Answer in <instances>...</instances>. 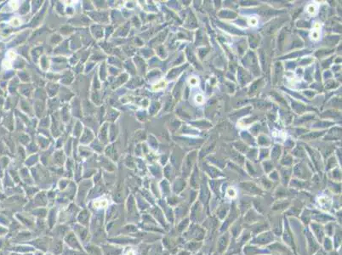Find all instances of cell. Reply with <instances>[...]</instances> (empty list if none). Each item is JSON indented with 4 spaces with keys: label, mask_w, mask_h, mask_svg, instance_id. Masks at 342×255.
Here are the masks:
<instances>
[{
    "label": "cell",
    "mask_w": 342,
    "mask_h": 255,
    "mask_svg": "<svg viewBox=\"0 0 342 255\" xmlns=\"http://www.w3.org/2000/svg\"><path fill=\"white\" fill-rule=\"evenodd\" d=\"M107 201L106 199H98L96 201H95L94 203V207L96 208H106L107 206Z\"/></svg>",
    "instance_id": "obj_1"
},
{
    "label": "cell",
    "mask_w": 342,
    "mask_h": 255,
    "mask_svg": "<svg viewBox=\"0 0 342 255\" xmlns=\"http://www.w3.org/2000/svg\"><path fill=\"white\" fill-rule=\"evenodd\" d=\"M3 66H4V68H6V69H9V68L11 67L10 61H9V60H4V61H3Z\"/></svg>",
    "instance_id": "obj_2"
},
{
    "label": "cell",
    "mask_w": 342,
    "mask_h": 255,
    "mask_svg": "<svg viewBox=\"0 0 342 255\" xmlns=\"http://www.w3.org/2000/svg\"><path fill=\"white\" fill-rule=\"evenodd\" d=\"M8 57L10 59H15V54L13 52V51H9V53H8Z\"/></svg>",
    "instance_id": "obj_3"
},
{
    "label": "cell",
    "mask_w": 342,
    "mask_h": 255,
    "mask_svg": "<svg viewBox=\"0 0 342 255\" xmlns=\"http://www.w3.org/2000/svg\"><path fill=\"white\" fill-rule=\"evenodd\" d=\"M15 22V26H17V25H19V23H20V21L18 20V19H16V18H15V19H12L11 21H10V23L11 24H13Z\"/></svg>",
    "instance_id": "obj_4"
}]
</instances>
